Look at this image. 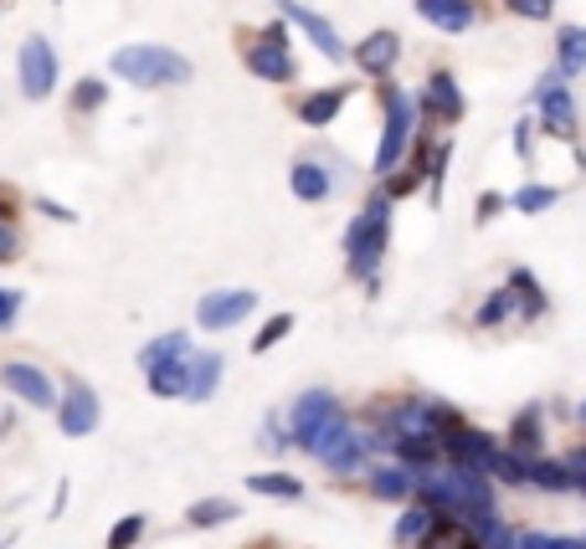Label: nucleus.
<instances>
[{"mask_svg": "<svg viewBox=\"0 0 586 549\" xmlns=\"http://www.w3.org/2000/svg\"><path fill=\"white\" fill-rule=\"evenodd\" d=\"M381 104H386V134H381V149H376V175H391L396 160H402V149L412 144V98H406L396 83L381 88Z\"/></svg>", "mask_w": 586, "mask_h": 549, "instance_id": "3", "label": "nucleus"}, {"mask_svg": "<svg viewBox=\"0 0 586 549\" xmlns=\"http://www.w3.org/2000/svg\"><path fill=\"white\" fill-rule=\"evenodd\" d=\"M499 211H504V195H494V191H489V195L479 201V222H494Z\"/></svg>", "mask_w": 586, "mask_h": 549, "instance_id": "42", "label": "nucleus"}, {"mask_svg": "<svg viewBox=\"0 0 586 549\" xmlns=\"http://www.w3.org/2000/svg\"><path fill=\"white\" fill-rule=\"evenodd\" d=\"M417 170H402V175H396V180H391V185H386V195H412V191H417Z\"/></svg>", "mask_w": 586, "mask_h": 549, "instance_id": "40", "label": "nucleus"}, {"mask_svg": "<svg viewBox=\"0 0 586 549\" xmlns=\"http://www.w3.org/2000/svg\"><path fill=\"white\" fill-rule=\"evenodd\" d=\"M175 355H191V340H185V334H160L155 344H145V349H139V365L150 370V365H160V359H175Z\"/></svg>", "mask_w": 586, "mask_h": 549, "instance_id": "28", "label": "nucleus"}, {"mask_svg": "<svg viewBox=\"0 0 586 549\" xmlns=\"http://www.w3.org/2000/svg\"><path fill=\"white\" fill-rule=\"evenodd\" d=\"M350 57L361 62V73L386 77V73H391V62L402 57V36H396V31H371V36H365V42L355 46Z\"/></svg>", "mask_w": 586, "mask_h": 549, "instance_id": "14", "label": "nucleus"}, {"mask_svg": "<svg viewBox=\"0 0 586 549\" xmlns=\"http://www.w3.org/2000/svg\"><path fill=\"white\" fill-rule=\"evenodd\" d=\"M15 73H21V93H26L31 104L52 98V88H57V52H52V42L46 36H26Z\"/></svg>", "mask_w": 586, "mask_h": 549, "instance_id": "5", "label": "nucleus"}, {"mask_svg": "<svg viewBox=\"0 0 586 549\" xmlns=\"http://www.w3.org/2000/svg\"><path fill=\"white\" fill-rule=\"evenodd\" d=\"M242 57H247V73L263 77V83H294V52H288L284 21H268V26H263V36H257Z\"/></svg>", "mask_w": 586, "mask_h": 549, "instance_id": "4", "label": "nucleus"}, {"mask_svg": "<svg viewBox=\"0 0 586 549\" xmlns=\"http://www.w3.org/2000/svg\"><path fill=\"white\" fill-rule=\"evenodd\" d=\"M566 473H572V488L586 493V458H566Z\"/></svg>", "mask_w": 586, "mask_h": 549, "instance_id": "44", "label": "nucleus"}, {"mask_svg": "<svg viewBox=\"0 0 586 549\" xmlns=\"http://www.w3.org/2000/svg\"><path fill=\"white\" fill-rule=\"evenodd\" d=\"M525 483H541V488H572V473H566V462H545L541 452L525 458Z\"/></svg>", "mask_w": 586, "mask_h": 549, "instance_id": "26", "label": "nucleus"}, {"mask_svg": "<svg viewBox=\"0 0 586 549\" xmlns=\"http://www.w3.org/2000/svg\"><path fill=\"white\" fill-rule=\"evenodd\" d=\"M422 119H443V123H458V119H464V93H458L452 73H433V77H427Z\"/></svg>", "mask_w": 586, "mask_h": 549, "instance_id": "13", "label": "nucleus"}, {"mask_svg": "<svg viewBox=\"0 0 586 549\" xmlns=\"http://www.w3.org/2000/svg\"><path fill=\"white\" fill-rule=\"evenodd\" d=\"M433 524H437V514L427 504H417V508H406L402 519H396V545L402 549H417L422 539L433 535Z\"/></svg>", "mask_w": 586, "mask_h": 549, "instance_id": "21", "label": "nucleus"}, {"mask_svg": "<svg viewBox=\"0 0 586 549\" xmlns=\"http://www.w3.org/2000/svg\"><path fill=\"white\" fill-rule=\"evenodd\" d=\"M104 98H108V88L98 83V77H83L73 88V108L77 114H93V108H104Z\"/></svg>", "mask_w": 586, "mask_h": 549, "instance_id": "34", "label": "nucleus"}, {"mask_svg": "<svg viewBox=\"0 0 586 549\" xmlns=\"http://www.w3.org/2000/svg\"><path fill=\"white\" fill-rule=\"evenodd\" d=\"M222 370H226V359L216 355V349H201V355L191 349V380H185V401H211V396H216V386H222Z\"/></svg>", "mask_w": 586, "mask_h": 549, "instance_id": "16", "label": "nucleus"}, {"mask_svg": "<svg viewBox=\"0 0 586 549\" xmlns=\"http://www.w3.org/2000/svg\"><path fill=\"white\" fill-rule=\"evenodd\" d=\"M582 421H586V406H582Z\"/></svg>", "mask_w": 586, "mask_h": 549, "instance_id": "46", "label": "nucleus"}, {"mask_svg": "<svg viewBox=\"0 0 586 549\" xmlns=\"http://www.w3.org/2000/svg\"><path fill=\"white\" fill-rule=\"evenodd\" d=\"M0 386L11 390L15 401L36 406V411H52V406L62 401L57 386L46 380V370H36V365H26V359H11V365H0Z\"/></svg>", "mask_w": 586, "mask_h": 549, "instance_id": "8", "label": "nucleus"}, {"mask_svg": "<svg viewBox=\"0 0 586 549\" xmlns=\"http://www.w3.org/2000/svg\"><path fill=\"white\" fill-rule=\"evenodd\" d=\"M36 206H42V211H46V216H52V222H77V211H67V206H57V201H46V195H42V201H36Z\"/></svg>", "mask_w": 586, "mask_h": 549, "instance_id": "43", "label": "nucleus"}, {"mask_svg": "<svg viewBox=\"0 0 586 549\" xmlns=\"http://www.w3.org/2000/svg\"><path fill=\"white\" fill-rule=\"evenodd\" d=\"M242 508L237 504H226V498H201V504L185 508V524L191 529H216V524H232Z\"/></svg>", "mask_w": 586, "mask_h": 549, "instance_id": "23", "label": "nucleus"}, {"mask_svg": "<svg viewBox=\"0 0 586 549\" xmlns=\"http://www.w3.org/2000/svg\"><path fill=\"white\" fill-rule=\"evenodd\" d=\"M576 549H586V539H582V545H576Z\"/></svg>", "mask_w": 586, "mask_h": 549, "instance_id": "47", "label": "nucleus"}, {"mask_svg": "<svg viewBox=\"0 0 586 549\" xmlns=\"http://www.w3.org/2000/svg\"><path fill=\"white\" fill-rule=\"evenodd\" d=\"M15 252H21V237L11 222H0V262H15Z\"/></svg>", "mask_w": 586, "mask_h": 549, "instance_id": "38", "label": "nucleus"}, {"mask_svg": "<svg viewBox=\"0 0 586 549\" xmlns=\"http://www.w3.org/2000/svg\"><path fill=\"white\" fill-rule=\"evenodd\" d=\"M345 98H350V88H319V93H309L299 104V119L309 123V129H324V123H334V114L345 108Z\"/></svg>", "mask_w": 586, "mask_h": 549, "instance_id": "18", "label": "nucleus"}, {"mask_svg": "<svg viewBox=\"0 0 586 549\" xmlns=\"http://www.w3.org/2000/svg\"><path fill=\"white\" fill-rule=\"evenodd\" d=\"M530 134H535V123L530 119L514 123V154H520V160H530Z\"/></svg>", "mask_w": 586, "mask_h": 549, "instance_id": "39", "label": "nucleus"}, {"mask_svg": "<svg viewBox=\"0 0 586 549\" xmlns=\"http://www.w3.org/2000/svg\"><path fill=\"white\" fill-rule=\"evenodd\" d=\"M15 313H21V293H15V288H0V329H11Z\"/></svg>", "mask_w": 586, "mask_h": 549, "instance_id": "36", "label": "nucleus"}, {"mask_svg": "<svg viewBox=\"0 0 586 549\" xmlns=\"http://www.w3.org/2000/svg\"><path fill=\"white\" fill-rule=\"evenodd\" d=\"M334 416H340V401H334L330 390H303L299 401H294V421H288V437H294L303 452H315L319 431L330 427Z\"/></svg>", "mask_w": 586, "mask_h": 549, "instance_id": "6", "label": "nucleus"}, {"mask_svg": "<svg viewBox=\"0 0 586 549\" xmlns=\"http://www.w3.org/2000/svg\"><path fill=\"white\" fill-rule=\"evenodd\" d=\"M510 446L520 458H535V452H541V411H535V406L510 421Z\"/></svg>", "mask_w": 586, "mask_h": 549, "instance_id": "24", "label": "nucleus"}, {"mask_svg": "<svg viewBox=\"0 0 586 549\" xmlns=\"http://www.w3.org/2000/svg\"><path fill=\"white\" fill-rule=\"evenodd\" d=\"M510 313H514V293H510V288H504V293H494V298H489V303H483V309H479V319H473V324H479V329H494V324H504Z\"/></svg>", "mask_w": 586, "mask_h": 549, "instance_id": "33", "label": "nucleus"}, {"mask_svg": "<svg viewBox=\"0 0 586 549\" xmlns=\"http://www.w3.org/2000/svg\"><path fill=\"white\" fill-rule=\"evenodd\" d=\"M510 293H520V309H525V319L545 313V293H541V282L530 278L525 268H514V272H510Z\"/></svg>", "mask_w": 586, "mask_h": 549, "instance_id": "29", "label": "nucleus"}, {"mask_svg": "<svg viewBox=\"0 0 586 549\" xmlns=\"http://www.w3.org/2000/svg\"><path fill=\"white\" fill-rule=\"evenodd\" d=\"M315 452L330 462L334 473H350V467H361V437H355V427H350L345 416H334L330 427L319 431Z\"/></svg>", "mask_w": 586, "mask_h": 549, "instance_id": "11", "label": "nucleus"}, {"mask_svg": "<svg viewBox=\"0 0 586 549\" xmlns=\"http://www.w3.org/2000/svg\"><path fill=\"white\" fill-rule=\"evenodd\" d=\"M371 493H376V498H391V504H402L406 493H412V473H406V467H376V473H371Z\"/></svg>", "mask_w": 586, "mask_h": 549, "instance_id": "25", "label": "nucleus"}, {"mask_svg": "<svg viewBox=\"0 0 586 549\" xmlns=\"http://www.w3.org/2000/svg\"><path fill=\"white\" fill-rule=\"evenodd\" d=\"M561 201L556 185H525V191H514V211L520 216H541V211H551Z\"/></svg>", "mask_w": 586, "mask_h": 549, "instance_id": "30", "label": "nucleus"}, {"mask_svg": "<svg viewBox=\"0 0 586 549\" xmlns=\"http://www.w3.org/2000/svg\"><path fill=\"white\" fill-rule=\"evenodd\" d=\"M150 396H160V401H175V396H185V380H191V355H175V359H160V365H150Z\"/></svg>", "mask_w": 586, "mask_h": 549, "instance_id": "17", "label": "nucleus"}, {"mask_svg": "<svg viewBox=\"0 0 586 549\" xmlns=\"http://www.w3.org/2000/svg\"><path fill=\"white\" fill-rule=\"evenodd\" d=\"M483 473H494L499 483H525V458L514 446H494L489 462H483Z\"/></svg>", "mask_w": 586, "mask_h": 549, "instance_id": "27", "label": "nucleus"}, {"mask_svg": "<svg viewBox=\"0 0 586 549\" xmlns=\"http://www.w3.org/2000/svg\"><path fill=\"white\" fill-rule=\"evenodd\" d=\"M145 539V514H124L114 529H108V549H135Z\"/></svg>", "mask_w": 586, "mask_h": 549, "instance_id": "31", "label": "nucleus"}, {"mask_svg": "<svg viewBox=\"0 0 586 549\" xmlns=\"http://www.w3.org/2000/svg\"><path fill=\"white\" fill-rule=\"evenodd\" d=\"M288 185H294V195H299V201H324V195L334 191L330 170H324V164H315V160H299V164H294Z\"/></svg>", "mask_w": 586, "mask_h": 549, "instance_id": "19", "label": "nucleus"}, {"mask_svg": "<svg viewBox=\"0 0 586 549\" xmlns=\"http://www.w3.org/2000/svg\"><path fill=\"white\" fill-rule=\"evenodd\" d=\"M535 104H541V119L545 129L556 139L572 144L576 139V104H572V88L561 83V77H541V88H535Z\"/></svg>", "mask_w": 586, "mask_h": 549, "instance_id": "10", "label": "nucleus"}, {"mask_svg": "<svg viewBox=\"0 0 586 549\" xmlns=\"http://www.w3.org/2000/svg\"><path fill=\"white\" fill-rule=\"evenodd\" d=\"M288 329H294V313H273L268 324L257 329V340H253V355H268V349H273V344H278V340H284Z\"/></svg>", "mask_w": 586, "mask_h": 549, "instance_id": "32", "label": "nucleus"}, {"mask_svg": "<svg viewBox=\"0 0 586 549\" xmlns=\"http://www.w3.org/2000/svg\"><path fill=\"white\" fill-rule=\"evenodd\" d=\"M108 67H114V77L135 83V88H181V83H191V62H185L181 52L155 46V42L119 46V52L108 57Z\"/></svg>", "mask_w": 586, "mask_h": 549, "instance_id": "1", "label": "nucleus"}, {"mask_svg": "<svg viewBox=\"0 0 586 549\" xmlns=\"http://www.w3.org/2000/svg\"><path fill=\"white\" fill-rule=\"evenodd\" d=\"M386 241H391V195H376L371 206L350 222L345 232V257H350V272L355 278H371L376 262L386 257Z\"/></svg>", "mask_w": 586, "mask_h": 549, "instance_id": "2", "label": "nucleus"}, {"mask_svg": "<svg viewBox=\"0 0 586 549\" xmlns=\"http://www.w3.org/2000/svg\"><path fill=\"white\" fill-rule=\"evenodd\" d=\"M257 309V293L253 288H216V293H206L201 303H195V324L201 329H232V324H242L247 313Z\"/></svg>", "mask_w": 586, "mask_h": 549, "instance_id": "7", "label": "nucleus"}, {"mask_svg": "<svg viewBox=\"0 0 586 549\" xmlns=\"http://www.w3.org/2000/svg\"><path fill=\"white\" fill-rule=\"evenodd\" d=\"M551 6H556V0H510V11L530 15V21H545V15H551Z\"/></svg>", "mask_w": 586, "mask_h": 549, "instance_id": "37", "label": "nucleus"}, {"mask_svg": "<svg viewBox=\"0 0 586 549\" xmlns=\"http://www.w3.org/2000/svg\"><path fill=\"white\" fill-rule=\"evenodd\" d=\"M556 62L566 77L582 73L586 67V26H561L556 31Z\"/></svg>", "mask_w": 586, "mask_h": 549, "instance_id": "20", "label": "nucleus"}, {"mask_svg": "<svg viewBox=\"0 0 586 549\" xmlns=\"http://www.w3.org/2000/svg\"><path fill=\"white\" fill-rule=\"evenodd\" d=\"M57 416H62V437H88V431H98V416H104L98 390H93L88 380H73V386L62 390Z\"/></svg>", "mask_w": 586, "mask_h": 549, "instance_id": "9", "label": "nucleus"}, {"mask_svg": "<svg viewBox=\"0 0 586 549\" xmlns=\"http://www.w3.org/2000/svg\"><path fill=\"white\" fill-rule=\"evenodd\" d=\"M15 216V201H11V191H0V222H11Z\"/></svg>", "mask_w": 586, "mask_h": 549, "instance_id": "45", "label": "nucleus"}, {"mask_svg": "<svg viewBox=\"0 0 586 549\" xmlns=\"http://www.w3.org/2000/svg\"><path fill=\"white\" fill-rule=\"evenodd\" d=\"M247 488L263 493V498H284V504H299L303 498V483L299 477H288V473H253L247 477Z\"/></svg>", "mask_w": 586, "mask_h": 549, "instance_id": "22", "label": "nucleus"}, {"mask_svg": "<svg viewBox=\"0 0 586 549\" xmlns=\"http://www.w3.org/2000/svg\"><path fill=\"white\" fill-rule=\"evenodd\" d=\"M520 549H576L572 539H545V535H530V539H520Z\"/></svg>", "mask_w": 586, "mask_h": 549, "instance_id": "41", "label": "nucleus"}, {"mask_svg": "<svg viewBox=\"0 0 586 549\" xmlns=\"http://www.w3.org/2000/svg\"><path fill=\"white\" fill-rule=\"evenodd\" d=\"M417 15L422 21H433L437 31H468L473 26V15H479V6L473 0H417Z\"/></svg>", "mask_w": 586, "mask_h": 549, "instance_id": "15", "label": "nucleus"}, {"mask_svg": "<svg viewBox=\"0 0 586 549\" xmlns=\"http://www.w3.org/2000/svg\"><path fill=\"white\" fill-rule=\"evenodd\" d=\"M448 160H452V144H437V154H433V201L443 195V180H448Z\"/></svg>", "mask_w": 586, "mask_h": 549, "instance_id": "35", "label": "nucleus"}, {"mask_svg": "<svg viewBox=\"0 0 586 549\" xmlns=\"http://www.w3.org/2000/svg\"><path fill=\"white\" fill-rule=\"evenodd\" d=\"M278 11H284L288 21H294V26H299L303 36H309V42H315V46H319V52H324V57H330V62H345V42L334 36V26H330V21H324V15H319V11H309L303 0H278Z\"/></svg>", "mask_w": 586, "mask_h": 549, "instance_id": "12", "label": "nucleus"}]
</instances>
